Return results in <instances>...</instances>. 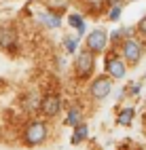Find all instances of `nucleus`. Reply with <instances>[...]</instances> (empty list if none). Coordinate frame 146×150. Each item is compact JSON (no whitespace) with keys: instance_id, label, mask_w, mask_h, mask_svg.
Segmentation results:
<instances>
[{"instance_id":"f257e3e1","label":"nucleus","mask_w":146,"mask_h":150,"mask_svg":"<svg viewBox=\"0 0 146 150\" xmlns=\"http://www.w3.org/2000/svg\"><path fill=\"white\" fill-rule=\"evenodd\" d=\"M45 137H47V125L40 123V121H36V123H30L26 129V142L28 144H40L45 142Z\"/></svg>"},{"instance_id":"f03ea898","label":"nucleus","mask_w":146,"mask_h":150,"mask_svg":"<svg viewBox=\"0 0 146 150\" xmlns=\"http://www.w3.org/2000/svg\"><path fill=\"white\" fill-rule=\"evenodd\" d=\"M93 72V53L91 51H81L76 57V74L81 78H87Z\"/></svg>"},{"instance_id":"7ed1b4c3","label":"nucleus","mask_w":146,"mask_h":150,"mask_svg":"<svg viewBox=\"0 0 146 150\" xmlns=\"http://www.w3.org/2000/svg\"><path fill=\"white\" fill-rule=\"evenodd\" d=\"M110 89H112V83H110L108 76H97L91 85V95L95 99H104V97L110 95Z\"/></svg>"},{"instance_id":"20e7f679","label":"nucleus","mask_w":146,"mask_h":150,"mask_svg":"<svg viewBox=\"0 0 146 150\" xmlns=\"http://www.w3.org/2000/svg\"><path fill=\"white\" fill-rule=\"evenodd\" d=\"M123 57H125V62L135 64V62L142 57V45H140L138 40H133V38L125 40V42H123Z\"/></svg>"},{"instance_id":"39448f33","label":"nucleus","mask_w":146,"mask_h":150,"mask_svg":"<svg viewBox=\"0 0 146 150\" xmlns=\"http://www.w3.org/2000/svg\"><path fill=\"white\" fill-rule=\"evenodd\" d=\"M106 47V32L104 30H93V32L87 36V51L91 53H100Z\"/></svg>"},{"instance_id":"423d86ee","label":"nucleus","mask_w":146,"mask_h":150,"mask_svg":"<svg viewBox=\"0 0 146 150\" xmlns=\"http://www.w3.org/2000/svg\"><path fill=\"white\" fill-rule=\"evenodd\" d=\"M106 70H108L110 78H123L125 76V64L123 59H119L116 55H110L108 62H106Z\"/></svg>"},{"instance_id":"0eeeda50","label":"nucleus","mask_w":146,"mask_h":150,"mask_svg":"<svg viewBox=\"0 0 146 150\" xmlns=\"http://www.w3.org/2000/svg\"><path fill=\"white\" fill-rule=\"evenodd\" d=\"M40 110H43L47 116H55L57 112H60V97H57V95H47V97H43Z\"/></svg>"},{"instance_id":"6e6552de","label":"nucleus","mask_w":146,"mask_h":150,"mask_svg":"<svg viewBox=\"0 0 146 150\" xmlns=\"http://www.w3.org/2000/svg\"><path fill=\"white\" fill-rule=\"evenodd\" d=\"M15 30L13 28H0V47H4V49H9V47H13L15 45Z\"/></svg>"},{"instance_id":"1a4fd4ad","label":"nucleus","mask_w":146,"mask_h":150,"mask_svg":"<svg viewBox=\"0 0 146 150\" xmlns=\"http://www.w3.org/2000/svg\"><path fill=\"white\" fill-rule=\"evenodd\" d=\"M68 23H70L79 34H85V21H83L79 15H70V17H68Z\"/></svg>"},{"instance_id":"9d476101","label":"nucleus","mask_w":146,"mask_h":150,"mask_svg":"<svg viewBox=\"0 0 146 150\" xmlns=\"http://www.w3.org/2000/svg\"><path fill=\"white\" fill-rule=\"evenodd\" d=\"M133 121V108H125L119 114V125H131Z\"/></svg>"},{"instance_id":"9b49d317","label":"nucleus","mask_w":146,"mask_h":150,"mask_svg":"<svg viewBox=\"0 0 146 150\" xmlns=\"http://www.w3.org/2000/svg\"><path fill=\"white\" fill-rule=\"evenodd\" d=\"M87 135H89V131H87V125H76V131H74V135H72V142L79 144L81 139H85Z\"/></svg>"},{"instance_id":"f8f14e48","label":"nucleus","mask_w":146,"mask_h":150,"mask_svg":"<svg viewBox=\"0 0 146 150\" xmlns=\"http://www.w3.org/2000/svg\"><path fill=\"white\" fill-rule=\"evenodd\" d=\"M66 123H68V125H81V110L72 108L70 114H68V118H66Z\"/></svg>"},{"instance_id":"ddd939ff","label":"nucleus","mask_w":146,"mask_h":150,"mask_svg":"<svg viewBox=\"0 0 146 150\" xmlns=\"http://www.w3.org/2000/svg\"><path fill=\"white\" fill-rule=\"evenodd\" d=\"M23 106H26L28 110H36V108H40V102H38V97H36V95H30V97H26Z\"/></svg>"},{"instance_id":"4468645a","label":"nucleus","mask_w":146,"mask_h":150,"mask_svg":"<svg viewBox=\"0 0 146 150\" xmlns=\"http://www.w3.org/2000/svg\"><path fill=\"white\" fill-rule=\"evenodd\" d=\"M43 21L47 23V25H51V28H57L60 25V17H55V15H43Z\"/></svg>"},{"instance_id":"2eb2a0df","label":"nucleus","mask_w":146,"mask_h":150,"mask_svg":"<svg viewBox=\"0 0 146 150\" xmlns=\"http://www.w3.org/2000/svg\"><path fill=\"white\" fill-rule=\"evenodd\" d=\"M108 17L112 19V21H116V19L121 17V4H112V8H110V13H108Z\"/></svg>"},{"instance_id":"dca6fc26","label":"nucleus","mask_w":146,"mask_h":150,"mask_svg":"<svg viewBox=\"0 0 146 150\" xmlns=\"http://www.w3.org/2000/svg\"><path fill=\"white\" fill-rule=\"evenodd\" d=\"M66 49H68L70 53H74V51H76V40H72V38H68V40H66Z\"/></svg>"},{"instance_id":"f3484780","label":"nucleus","mask_w":146,"mask_h":150,"mask_svg":"<svg viewBox=\"0 0 146 150\" xmlns=\"http://www.w3.org/2000/svg\"><path fill=\"white\" fill-rule=\"evenodd\" d=\"M138 30H140V32H142L144 36H146V15L140 19V23H138Z\"/></svg>"},{"instance_id":"a211bd4d","label":"nucleus","mask_w":146,"mask_h":150,"mask_svg":"<svg viewBox=\"0 0 146 150\" xmlns=\"http://www.w3.org/2000/svg\"><path fill=\"white\" fill-rule=\"evenodd\" d=\"M87 4H89V6H97V4H102V0H87Z\"/></svg>"},{"instance_id":"6ab92c4d","label":"nucleus","mask_w":146,"mask_h":150,"mask_svg":"<svg viewBox=\"0 0 146 150\" xmlns=\"http://www.w3.org/2000/svg\"><path fill=\"white\" fill-rule=\"evenodd\" d=\"M110 2H112V4H114V2H119V0H110Z\"/></svg>"}]
</instances>
